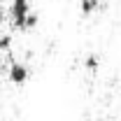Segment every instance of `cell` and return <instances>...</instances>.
Here are the masks:
<instances>
[{"label":"cell","mask_w":121,"mask_h":121,"mask_svg":"<svg viewBox=\"0 0 121 121\" xmlns=\"http://www.w3.org/2000/svg\"><path fill=\"white\" fill-rule=\"evenodd\" d=\"M9 14H12V21H14L16 28H23V23H26V16L30 14V5H28V2H12V7H9Z\"/></svg>","instance_id":"obj_1"},{"label":"cell","mask_w":121,"mask_h":121,"mask_svg":"<svg viewBox=\"0 0 121 121\" xmlns=\"http://www.w3.org/2000/svg\"><path fill=\"white\" fill-rule=\"evenodd\" d=\"M9 79H12L14 84H23V82L28 79V65L21 63V60H14V63L9 65Z\"/></svg>","instance_id":"obj_2"},{"label":"cell","mask_w":121,"mask_h":121,"mask_svg":"<svg viewBox=\"0 0 121 121\" xmlns=\"http://www.w3.org/2000/svg\"><path fill=\"white\" fill-rule=\"evenodd\" d=\"M98 7H103L100 0H82V14H91V12H95Z\"/></svg>","instance_id":"obj_3"},{"label":"cell","mask_w":121,"mask_h":121,"mask_svg":"<svg viewBox=\"0 0 121 121\" xmlns=\"http://www.w3.org/2000/svg\"><path fill=\"white\" fill-rule=\"evenodd\" d=\"M84 65H86L89 70H98V65H100V58H98L95 54H89V56L84 58Z\"/></svg>","instance_id":"obj_4"},{"label":"cell","mask_w":121,"mask_h":121,"mask_svg":"<svg viewBox=\"0 0 121 121\" xmlns=\"http://www.w3.org/2000/svg\"><path fill=\"white\" fill-rule=\"evenodd\" d=\"M37 21H40L37 12H30V14L26 16V23H23V28H33V26H37Z\"/></svg>","instance_id":"obj_5"},{"label":"cell","mask_w":121,"mask_h":121,"mask_svg":"<svg viewBox=\"0 0 121 121\" xmlns=\"http://www.w3.org/2000/svg\"><path fill=\"white\" fill-rule=\"evenodd\" d=\"M9 47H12V37H9V35H2V37H0V49L7 51Z\"/></svg>","instance_id":"obj_6"},{"label":"cell","mask_w":121,"mask_h":121,"mask_svg":"<svg viewBox=\"0 0 121 121\" xmlns=\"http://www.w3.org/2000/svg\"><path fill=\"white\" fill-rule=\"evenodd\" d=\"M12 2H28V0H12Z\"/></svg>","instance_id":"obj_7"}]
</instances>
